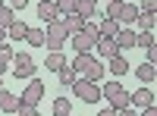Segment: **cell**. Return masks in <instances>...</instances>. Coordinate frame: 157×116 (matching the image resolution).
<instances>
[{
	"mask_svg": "<svg viewBox=\"0 0 157 116\" xmlns=\"http://www.w3.org/2000/svg\"><path fill=\"white\" fill-rule=\"evenodd\" d=\"M0 44H6V28L0 25Z\"/></svg>",
	"mask_w": 157,
	"mask_h": 116,
	"instance_id": "cell-37",
	"label": "cell"
},
{
	"mask_svg": "<svg viewBox=\"0 0 157 116\" xmlns=\"http://www.w3.org/2000/svg\"><path fill=\"white\" fill-rule=\"evenodd\" d=\"M135 19H138V6H135V3H126V0H123V9H120V22L132 25Z\"/></svg>",
	"mask_w": 157,
	"mask_h": 116,
	"instance_id": "cell-18",
	"label": "cell"
},
{
	"mask_svg": "<svg viewBox=\"0 0 157 116\" xmlns=\"http://www.w3.org/2000/svg\"><path fill=\"white\" fill-rule=\"evenodd\" d=\"M154 44V32H135V47H151Z\"/></svg>",
	"mask_w": 157,
	"mask_h": 116,
	"instance_id": "cell-29",
	"label": "cell"
},
{
	"mask_svg": "<svg viewBox=\"0 0 157 116\" xmlns=\"http://www.w3.org/2000/svg\"><path fill=\"white\" fill-rule=\"evenodd\" d=\"M16 116H38V107H25V104H22V107L16 110Z\"/></svg>",
	"mask_w": 157,
	"mask_h": 116,
	"instance_id": "cell-33",
	"label": "cell"
},
{
	"mask_svg": "<svg viewBox=\"0 0 157 116\" xmlns=\"http://www.w3.org/2000/svg\"><path fill=\"white\" fill-rule=\"evenodd\" d=\"M98 38H101V35H98V25H94V22H85V28L72 35L75 54H91V50H94V44H98Z\"/></svg>",
	"mask_w": 157,
	"mask_h": 116,
	"instance_id": "cell-1",
	"label": "cell"
},
{
	"mask_svg": "<svg viewBox=\"0 0 157 116\" xmlns=\"http://www.w3.org/2000/svg\"><path fill=\"white\" fill-rule=\"evenodd\" d=\"M13 19H16V13L10 9V3H3V0H0V25H3V28H6V25H10Z\"/></svg>",
	"mask_w": 157,
	"mask_h": 116,
	"instance_id": "cell-27",
	"label": "cell"
},
{
	"mask_svg": "<svg viewBox=\"0 0 157 116\" xmlns=\"http://www.w3.org/2000/svg\"><path fill=\"white\" fill-rule=\"evenodd\" d=\"M25 6H29V0H10V9H13V13H16V9H25Z\"/></svg>",
	"mask_w": 157,
	"mask_h": 116,
	"instance_id": "cell-34",
	"label": "cell"
},
{
	"mask_svg": "<svg viewBox=\"0 0 157 116\" xmlns=\"http://www.w3.org/2000/svg\"><path fill=\"white\" fill-rule=\"evenodd\" d=\"M107 3H113V0H107Z\"/></svg>",
	"mask_w": 157,
	"mask_h": 116,
	"instance_id": "cell-39",
	"label": "cell"
},
{
	"mask_svg": "<svg viewBox=\"0 0 157 116\" xmlns=\"http://www.w3.org/2000/svg\"><path fill=\"white\" fill-rule=\"evenodd\" d=\"M63 28H66V35H75V32H82L85 28V19L78 16V13H69V16H63Z\"/></svg>",
	"mask_w": 157,
	"mask_h": 116,
	"instance_id": "cell-14",
	"label": "cell"
},
{
	"mask_svg": "<svg viewBox=\"0 0 157 116\" xmlns=\"http://www.w3.org/2000/svg\"><path fill=\"white\" fill-rule=\"evenodd\" d=\"M91 63H94V57H91V54H75V60H72V69H75V72H85V69L91 66Z\"/></svg>",
	"mask_w": 157,
	"mask_h": 116,
	"instance_id": "cell-25",
	"label": "cell"
},
{
	"mask_svg": "<svg viewBox=\"0 0 157 116\" xmlns=\"http://www.w3.org/2000/svg\"><path fill=\"white\" fill-rule=\"evenodd\" d=\"M13 54H16V50H13L10 44H0V60L3 63H13Z\"/></svg>",
	"mask_w": 157,
	"mask_h": 116,
	"instance_id": "cell-30",
	"label": "cell"
},
{
	"mask_svg": "<svg viewBox=\"0 0 157 116\" xmlns=\"http://www.w3.org/2000/svg\"><path fill=\"white\" fill-rule=\"evenodd\" d=\"M98 116H116V110L110 107V110H98Z\"/></svg>",
	"mask_w": 157,
	"mask_h": 116,
	"instance_id": "cell-36",
	"label": "cell"
},
{
	"mask_svg": "<svg viewBox=\"0 0 157 116\" xmlns=\"http://www.w3.org/2000/svg\"><path fill=\"white\" fill-rule=\"evenodd\" d=\"M66 28H63V22L57 19V22H50L47 25V32H44V47L47 50H63V47H66Z\"/></svg>",
	"mask_w": 157,
	"mask_h": 116,
	"instance_id": "cell-4",
	"label": "cell"
},
{
	"mask_svg": "<svg viewBox=\"0 0 157 116\" xmlns=\"http://www.w3.org/2000/svg\"><path fill=\"white\" fill-rule=\"evenodd\" d=\"M38 16H41L47 25H50V22H57V19H60V13H57V6H54V0H38Z\"/></svg>",
	"mask_w": 157,
	"mask_h": 116,
	"instance_id": "cell-9",
	"label": "cell"
},
{
	"mask_svg": "<svg viewBox=\"0 0 157 116\" xmlns=\"http://www.w3.org/2000/svg\"><path fill=\"white\" fill-rule=\"evenodd\" d=\"M135 75H138L141 85H154L157 82V66H154V63H141V66L135 69Z\"/></svg>",
	"mask_w": 157,
	"mask_h": 116,
	"instance_id": "cell-12",
	"label": "cell"
},
{
	"mask_svg": "<svg viewBox=\"0 0 157 116\" xmlns=\"http://www.w3.org/2000/svg\"><path fill=\"white\" fill-rule=\"evenodd\" d=\"M101 97H107L113 110H123V107H129V91H126V88H123L120 82H107V85L101 88Z\"/></svg>",
	"mask_w": 157,
	"mask_h": 116,
	"instance_id": "cell-2",
	"label": "cell"
},
{
	"mask_svg": "<svg viewBox=\"0 0 157 116\" xmlns=\"http://www.w3.org/2000/svg\"><path fill=\"white\" fill-rule=\"evenodd\" d=\"M116 116H138L135 107H123V110H116Z\"/></svg>",
	"mask_w": 157,
	"mask_h": 116,
	"instance_id": "cell-35",
	"label": "cell"
},
{
	"mask_svg": "<svg viewBox=\"0 0 157 116\" xmlns=\"http://www.w3.org/2000/svg\"><path fill=\"white\" fill-rule=\"evenodd\" d=\"M72 91H75V97H78V100H85V104H91V107H94L98 100H101V85H98V82H88V79H75Z\"/></svg>",
	"mask_w": 157,
	"mask_h": 116,
	"instance_id": "cell-3",
	"label": "cell"
},
{
	"mask_svg": "<svg viewBox=\"0 0 157 116\" xmlns=\"http://www.w3.org/2000/svg\"><path fill=\"white\" fill-rule=\"evenodd\" d=\"M98 54L104 57V60H110V57H116V54H123V50L120 47H116V41H113V38H98Z\"/></svg>",
	"mask_w": 157,
	"mask_h": 116,
	"instance_id": "cell-10",
	"label": "cell"
},
{
	"mask_svg": "<svg viewBox=\"0 0 157 116\" xmlns=\"http://www.w3.org/2000/svg\"><path fill=\"white\" fill-rule=\"evenodd\" d=\"M85 79H88V82H98V85H101V79H104V63H98V60H94V63H91V66L85 69Z\"/></svg>",
	"mask_w": 157,
	"mask_h": 116,
	"instance_id": "cell-21",
	"label": "cell"
},
{
	"mask_svg": "<svg viewBox=\"0 0 157 116\" xmlns=\"http://www.w3.org/2000/svg\"><path fill=\"white\" fill-rule=\"evenodd\" d=\"M57 79H60V85H69V88H72V85H75V79H78V72H75L72 66H63V69L57 72Z\"/></svg>",
	"mask_w": 157,
	"mask_h": 116,
	"instance_id": "cell-22",
	"label": "cell"
},
{
	"mask_svg": "<svg viewBox=\"0 0 157 116\" xmlns=\"http://www.w3.org/2000/svg\"><path fill=\"white\" fill-rule=\"evenodd\" d=\"M116 32H120V22H113V19H104L98 25V35L101 38H116Z\"/></svg>",
	"mask_w": 157,
	"mask_h": 116,
	"instance_id": "cell-19",
	"label": "cell"
},
{
	"mask_svg": "<svg viewBox=\"0 0 157 116\" xmlns=\"http://www.w3.org/2000/svg\"><path fill=\"white\" fill-rule=\"evenodd\" d=\"M25 41L32 47H44V28H29L25 32Z\"/></svg>",
	"mask_w": 157,
	"mask_h": 116,
	"instance_id": "cell-24",
	"label": "cell"
},
{
	"mask_svg": "<svg viewBox=\"0 0 157 116\" xmlns=\"http://www.w3.org/2000/svg\"><path fill=\"white\" fill-rule=\"evenodd\" d=\"M138 13H157V0H141Z\"/></svg>",
	"mask_w": 157,
	"mask_h": 116,
	"instance_id": "cell-31",
	"label": "cell"
},
{
	"mask_svg": "<svg viewBox=\"0 0 157 116\" xmlns=\"http://www.w3.org/2000/svg\"><path fill=\"white\" fill-rule=\"evenodd\" d=\"M54 6L60 16H69V13H75V0H54Z\"/></svg>",
	"mask_w": 157,
	"mask_h": 116,
	"instance_id": "cell-28",
	"label": "cell"
},
{
	"mask_svg": "<svg viewBox=\"0 0 157 116\" xmlns=\"http://www.w3.org/2000/svg\"><path fill=\"white\" fill-rule=\"evenodd\" d=\"M69 110H72L69 97H57L54 104H50V113H54V116H69Z\"/></svg>",
	"mask_w": 157,
	"mask_h": 116,
	"instance_id": "cell-20",
	"label": "cell"
},
{
	"mask_svg": "<svg viewBox=\"0 0 157 116\" xmlns=\"http://www.w3.org/2000/svg\"><path fill=\"white\" fill-rule=\"evenodd\" d=\"M110 72L116 75V79H123V75L129 72V60H126L123 54H116V57H110Z\"/></svg>",
	"mask_w": 157,
	"mask_h": 116,
	"instance_id": "cell-17",
	"label": "cell"
},
{
	"mask_svg": "<svg viewBox=\"0 0 157 116\" xmlns=\"http://www.w3.org/2000/svg\"><path fill=\"white\" fill-rule=\"evenodd\" d=\"M63 66H69V60L63 57V50H50V54H47V60H44V69H50V72H60Z\"/></svg>",
	"mask_w": 157,
	"mask_h": 116,
	"instance_id": "cell-11",
	"label": "cell"
},
{
	"mask_svg": "<svg viewBox=\"0 0 157 116\" xmlns=\"http://www.w3.org/2000/svg\"><path fill=\"white\" fill-rule=\"evenodd\" d=\"M0 88H3V75H0Z\"/></svg>",
	"mask_w": 157,
	"mask_h": 116,
	"instance_id": "cell-38",
	"label": "cell"
},
{
	"mask_svg": "<svg viewBox=\"0 0 157 116\" xmlns=\"http://www.w3.org/2000/svg\"><path fill=\"white\" fill-rule=\"evenodd\" d=\"M75 13L82 16L85 22H94L101 16V9H98V0H75Z\"/></svg>",
	"mask_w": 157,
	"mask_h": 116,
	"instance_id": "cell-8",
	"label": "cell"
},
{
	"mask_svg": "<svg viewBox=\"0 0 157 116\" xmlns=\"http://www.w3.org/2000/svg\"><path fill=\"white\" fill-rule=\"evenodd\" d=\"M154 104V91L148 85H141L138 91H132L129 94V107H135V110H145V107H151Z\"/></svg>",
	"mask_w": 157,
	"mask_h": 116,
	"instance_id": "cell-7",
	"label": "cell"
},
{
	"mask_svg": "<svg viewBox=\"0 0 157 116\" xmlns=\"http://www.w3.org/2000/svg\"><path fill=\"white\" fill-rule=\"evenodd\" d=\"M120 9H123V0H113V3H107V9H104V19L120 22Z\"/></svg>",
	"mask_w": 157,
	"mask_h": 116,
	"instance_id": "cell-26",
	"label": "cell"
},
{
	"mask_svg": "<svg viewBox=\"0 0 157 116\" xmlns=\"http://www.w3.org/2000/svg\"><path fill=\"white\" fill-rule=\"evenodd\" d=\"M22 104H19V97L16 94H10L6 91V88H0V110H3V113H16Z\"/></svg>",
	"mask_w": 157,
	"mask_h": 116,
	"instance_id": "cell-13",
	"label": "cell"
},
{
	"mask_svg": "<svg viewBox=\"0 0 157 116\" xmlns=\"http://www.w3.org/2000/svg\"><path fill=\"white\" fill-rule=\"evenodd\" d=\"M25 32H29V25H25L22 19H13L6 25V38H13V41H25Z\"/></svg>",
	"mask_w": 157,
	"mask_h": 116,
	"instance_id": "cell-16",
	"label": "cell"
},
{
	"mask_svg": "<svg viewBox=\"0 0 157 116\" xmlns=\"http://www.w3.org/2000/svg\"><path fill=\"white\" fill-rule=\"evenodd\" d=\"M41 97H44V82L32 75V82L25 85L22 94H19V104H25V107H38V104H41Z\"/></svg>",
	"mask_w": 157,
	"mask_h": 116,
	"instance_id": "cell-5",
	"label": "cell"
},
{
	"mask_svg": "<svg viewBox=\"0 0 157 116\" xmlns=\"http://www.w3.org/2000/svg\"><path fill=\"white\" fill-rule=\"evenodd\" d=\"M35 60L29 54H13V72H16V79H32L35 75Z\"/></svg>",
	"mask_w": 157,
	"mask_h": 116,
	"instance_id": "cell-6",
	"label": "cell"
},
{
	"mask_svg": "<svg viewBox=\"0 0 157 116\" xmlns=\"http://www.w3.org/2000/svg\"><path fill=\"white\" fill-rule=\"evenodd\" d=\"M113 41H116L120 50H132V47H135V32H132V28H120Z\"/></svg>",
	"mask_w": 157,
	"mask_h": 116,
	"instance_id": "cell-15",
	"label": "cell"
},
{
	"mask_svg": "<svg viewBox=\"0 0 157 116\" xmlns=\"http://www.w3.org/2000/svg\"><path fill=\"white\" fill-rule=\"evenodd\" d=\"M135 25H138V32H154V13H138Z\"/></svg>",
	"mask_w": 157,
	"mask_h": 116,
	"instance_id": "cell-23",
	"label": "cell"
},
{
	"mask_svg": "<svg viewBox=\"0 0 157 116\" xmlns=\"http://www.w3.org/2000/svg\"><path fill=\"white\" fill-rule=\"evenodd\" d=\"M145 63H154V66H157V47H154V44L145 47Z\"/></svg>",
	"mask_w": 157,
	"mask_h": 116,
	"instance_id": "cell-32",
	"label": "cell"
}]
</instances>
